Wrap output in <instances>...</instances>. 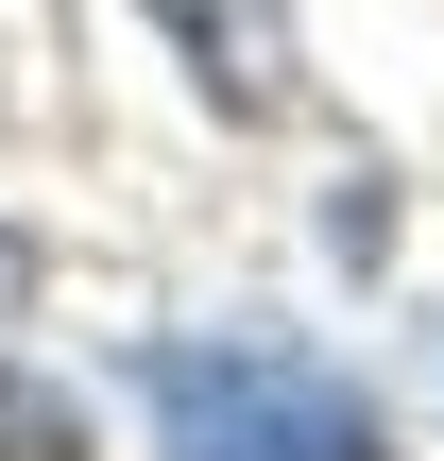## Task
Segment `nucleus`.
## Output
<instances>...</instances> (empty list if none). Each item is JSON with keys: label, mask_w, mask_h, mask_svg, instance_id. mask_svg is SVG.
Segmentation results:
<instances>
[{"label": "nucleus", "mask_w": 444, "mask_h": 461, "mask_svg": "<svg viewBox=\"0 0 444 461\" xmlns=\"http://www.w3.org/2000/svg\"><path fill=\"white\" fill-rule=\"evenodd\" d=\"M137 393H154L171 461H376V411L274 342H154Z\"/></svg>", "instance_id": "nucleus-1"}, {"label": "nucleus", "mask_w": 444, "mask_h": 461, "mask_svg": "<svg viewBox=\"0 0 444 461\" xmlns=\"http://www.w3.org/2000/svg\"><path fill=\"white\" fill-rule=\"evenodd\" d=\"M154 17L188 34V68H205L222 120H274L291 103V0H154Z\"/></svg>", "instance_id": "nucleus-2"}, {"label": "nucleus", "mask_w": 444, "mask_h": 461, "mask_svg": "<svg viewBox=\"0 0 444 461\" xmlns=\"http://www.w3.org/2000/svg\"><path fill=\"white\" fill-rule=\"evenodd\" d=\"M0 461H86V428H68L51 393H17V376H0Z\"/></svg>", "instance_id": "nucleus-3"}, {"label": "nucleus", "mask_w": 444, "mask_h": 461, "mask_svg": "<svg viewBox=\"0 0 444 461\" xmlns=\"http://www.w3.org/2000/svg\"><path fill=\"white\" fill-rule=\"evenodd\" d=\"M17 291H34V240H17V222H0V308H17Z\"/></svg>", "instance_id": "nucleus-4"}]
</instances>
